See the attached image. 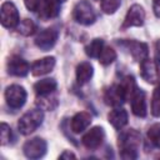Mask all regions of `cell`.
Instances as JSON below:
<instances>
[{"label": "cell", "mask_w": 160, "mask_h": 160, "mask_svg": "<svg viewBox=\"0 0 160 160\" xmlns=\"http://www.w3.org/2000/svg\"><path fill=\"white\" fill-rule=\"evenodd\" d=\"M5 100L8 102V105L11 109H20L24 106L25 101H26V90L21 86V85H9L5 89Z\"/></svg>", "instance_id": "cell-4"}, {"label": "cell", "mask_w": 160, "mask_h": 160, "mask_svg": "<svg viewBox=\"0 0 160 160\" xmlns=\"http://www.w3.org/2000/svg\"><path fill=\"white\" fill-rule=\"evenodd\" d=\"M39 15L42 19H51L59 15L60 6L58 0H41V4L39 6Z\"/></svg>", "instance_id": "cell-17"}, {"label": "cell", "mask_w": 160, "mask_h": 160, "mask_svg": "<svg viewBox=\"0 0 160 160\" xmlns=\"http://www.w3.org/2000/svg\"><path fill=\"white\" fill-rule=\"evenodd\" d=\"M104 138H105V131L101 126H94L91 128L81 139L82 144L88 148V149H98L102 141H104Z\"/></svg>", "instance_id": "cell-9"}, {"label": "cell", "mask_w": 160, "mask_h": 160, "mask_svg": "<svg viewBox=\"0 0 160 160\" xmlns=\"http://www.w3.org/2000/svg\"><path fill=\"white\" fill-rule=\"evenodd\" d=\"M104 100L109 106L112 108H119L125 100V92L121 88V85H111L104 95Z\"/></svg>", "instance_id": "cell-13"}, {"label": "cell", "mask_w": 160, "mask_h": 160, "mask_svg": "<svg viewBox=\"0 0 160 160\" xmlns=\"http://www.w3.org/2000/svg\"><path fill=\"white\" fill-rule=\"evenodd\" d=\"M145 21V11L144 8L139 4H134L129 8L121 29H129L132 26H142Z\"/></svg>", "instance_id": "cell-7"}, {"label": "cell", "mask_w": 160, "mask_h": 160, "mask_svg": "<svg viewBox=\"0 0 160 160\" xmlns=\"http://www.w3.org/2000/svg\"><path fill=\"white\" fill-rule=\"evenodd\" d=\"M151 114L156 118H160V86L154 90L151 99Z\"/></svg>", "instance_id": "cell-27"}, {"label": "cell", "mask_w": 160, "mask_h": 160, "mask_svg": "<svg viewBox=\"0 0 160 160\" xmlns=\"http://www.w3.org/2000/svg\"><path fill=\"white\" fill-rule=\"evenodd\" d=\"M16 30L19 31V34H21L22 36H30L36 31V25L32 20L30 19H24L19 22V25L16 26Z\"/></svg>", "instance_id": "cell-23"}, {"label": "cell", "mask_w": 160, "mask_h": 160, "mask_svg": "<svg viewBox=\"0 0 160 160\" xmlns=\"http://www.w3.org/2000/svg\"><path fill=\"white\" fill-rule=\"evenodd\" d=\"M58 1H59V2H65L66 0H58Z\"/></svg>", "instance_id": "cell-33"}, {"label": "cell", "mask_w": 160, "mask_h": 160, "mask_svg": "<svg viewBox=\"0 0 160 160\" xmlns=\"http://www.w3.org/2000/svg\"><path fill=\"white\" fill-rule=\"evenodd\" d=\"M58 35H59V32L55 28L45 29V30L40 31V34L35 38V45L40 50L48 51L55 45V42L58 40Z\"/></svg>", "instance_id": "cell-8"}, {"label": "cell", "mask_w": 160, "mask_h": 160, "mask_svg": "<svg viewBox=\"0 0 160 160\" xmlns=\"http://www.w3.org/2000/svg\"><path fill=\"white\" fill-rule=\"evenodd\" d=\"M36 104L39 105V108H40V109L51 111V110H54V109H56V108H58V105H59V100H58V98H56V96H52L51 94H49V95L39 96V99H38Z\"/></svg>", "instance_id": "cell-21"}, {"label": "cell", "mask_w": 160, "mask_h": 160, "mask_svg": "<svg viewBox=\"0 0 160 160\" xmlns=\"http://www.w3.org/2000/svg\"><path fill=\"white\" fill-rule=\"evenodd\" d=\"M152 10L156 18H160V0H152Z\"/></svg>", "instance_id": "cell-30"}, {"label": "cell", "mask_w": 160, "mask_h": 160, "mask_svg": "<svg viewBox=\"0 0 160 160\" xmlns=\"http://www.w3.org/2000/svg\"><path fill=\"white\" fill-rule=\"evenodd\" d=\"M44 120V112L42 109H32L25 112L19 122H18V129L22 135H29L34 132L42 122Z\"/></svg>", "instance_id": "cell-2"}, {"label": "cell", "mask_w": 160, "mask_h": 160, "mask_svg": "<svg viewBox=\"0 0 160 160\" xmlns=\"http://www.w3.org/2000/svg\"><path fill=\"white\" fill-rule=\"evenodd\" d=\"M140 74L141 78L150 84H155L159 80V71L158 66L154 60L146 58L140 62Z\"/></svg>", "instance_id": "cell-12"}, {"label": "cell", "mask_w": 160, "mask_h": 160, "mask_svg": "<svg viewBox=\"0 0 160 160\" xmlns=\"http://www.w3.org/2000/svg\"><path fill=\"white\" fill-rule=\"evenodd\" d=\"M108 120L116 130H120L128 124V112L121 108H115L109 112Z\"/></svg>", "instance_id": "cell-18"}, {"label": "cell", "mask_w": 160, "mask_h": 160, "mask_svg": "<svg viewBox=\"0 0 160 160\" xmlns=\"http://www.w3.org/2000/svg\"><path fill=\"white\" fill-rule=\"evenodd\" d=\"M128 50L129 52L131 54L132 59L141 62L144 59L148 58L149 55V49H148V45L142 41H136V40H126L124 42H121Z\"/></svg>", "instance_id": "cell-11"}, {"label": "cell", "mask_w": 160, "mask_h": 160, "mask_svg": "<svg viewBox=\"0 0 160 160\" xmlns=\"http://www.w3.org/2000/svg\"><path fill=\"white\" fill-rule=\"evenodd\" d=\"M74 20L81 25H91L96 20V14L94 11V8L88 0H80L72 11Z\"/></svg>", "instance_id": "cell-3"}, {"label": "cell", "mask_w": 160, "mask_h": 160, "mask_svg": "<svg viewBox=\"0 0 160 160\" xmlns=\"http://www.w3.org/2000/svg\"><path fill=\"white\" fill-rule=\"evenodd\" d=\"M130 104L134 115H136L138 118L146 116V99H145V92L141 89L138 88L135 90V92L130 98Z\"/></svg>", "instance_id": "cell-14"}, {"label": "cell", "mask_w": 160, "mask_h": 160, "mask_svg": "<svg viewBox=\"0 0 160 160\" xmlns=\"http://www.w3.org/2000/svg\"><path fill=\"white\" fill-rule=\"evenodd\" d=\"M56 86H58V82L55 79L46 78V79H41V80L36 81L34 84V90L38 94V96H42V95H49V94L54 92Z\"/></svg>", "instance_id": "cell-19"}, {"label": "cell", "mask_w": 160, "mask_h": 160, "mask_svg": "<svg viewBox=\"0 0 160 160\" xmlns=\"http://www.w3.org/2000/svg\"><path fill=\"white\" fill-rule=\"evenodd\" d=\"M156 51H158V56L160 58V40L156 42Z\"/></svg>", "instance_id": "cell-32"}, {"label": "cell", "mask_w": 160, "mask_h": 160, "mask_svg": "<svg viewBox=\"0 0 160 160\" xmlns=\"http://www.w3.org/2000/svg\"><path fill=\"white\" fill-rule=\"evenodd\" d=\"M55 62H56V60L54 56H46V58L39 59L31 64L30 71L34 76H41V75L49 74L54 69Z\"/></svg>", "instance_id": "cell-15"}, {"label": "cell", "mask_w": 160, "mask_h": 160, "mask_svg": "<svg viewBox=\"0 0 160 160\" xmlns=\"http://www.w3.org/2000/svg\"><path fill=\"white\" fill-rule=\"evenodd\" d=\"M102 48H104V41L101 39H94L86 45L85 52L90 58H99V55L101 54Z\"/></svg>", "instance_id": "cell-22"}, {"label": "cell", "mask_w": 160, "mask_h": 160, "mask_svg": "<svg viewBox=\"0 0 160 160\" xmlns=\"http://www.w3.org/2000/svg\"><path fill=\"white\" fill-rule=\"evenodd\" d=\"M141 144V135L135 129L124 131L119 138V146L122 159H135L138 156V149Z\"/></svg>", "instance_id": "cell-1"}, {"label": "cell", "mask_w": 160, "mask_h": 160, "mask_svg": "<svg viewBox=\"0 0 160 160\" xmlns=\"http://www.w3.org/2000/svg\"><path fill=\"white\" fill-rule=\"evenodd\" d=\"M24 4H25V6H26L29 10L36 11V10L39 9L40 4H41V0H24Z\"/></svg>", "instance_id": "cell-29"}, {"label": "cell", "mask_w": 160, "mask_h": 160, "mask_svg": "<svg viewBox=\"0 0 160 160\" xmlns=\"http://www.w3.org/2000/svg\"><path fill=\"white\" fill-rule=\"evenodd\" d=\"M0 14H1V25L6 29H16L19 25V11L14 2L11 1H5L1 4L0 8Z\"/></svg>", "instance_id": "cell-5"}, {"label": "cell", "mask_w": 160, "mask_h": 160, "mask_svg": "<svg viewBox=\"0 0 160 160\" xmlns=\"http://www.w3.org/2000/svg\"><path fill=\"white\" fill-rule=\"evenodd\" d=\"M121 4V0H101V10L105 14H114Z\"/></svg>", "instance_id": "cell-26"}, {"label": "cell", "mask_w": 160, "mask_h": 160, "mask_svg": "<svg viewBox=\"0 0 160 160\" xmlns=\"http://www.w3.org/2000/svg\"><path fill=\"white\" fill-rule=\"evenodd\" d=\"M11 138V129L6 122H1V145H6Z\"/></svg>", "instance_id": "cell-28"}, {"label": "cell", "mask_w": 160, "mask_h": 160, "mask_svg": "<svg viewBox=\"0 0 160 160\" xmlns=\"http://www.w3.org/2000/svg\"><path fill=\"white\" fill-rule=\"evenodd\" d=\"M29 71H30V66L22 58L18 56V55H12L11 58H9V60H8V72L10 75L24 78V76L28 75Z\"/></svg>", "instance_id": "cell-10"}, {"label": "cell", "mask_w": 160, "mask_h": 160, "mask_svg": "<svg viewBox=\"0 0 160 160\" xmlns=\"http://www.w3.org/2000/svg\"><path fill=\"white\" fill-rule=\"evenodd\" d=\"M48 149L46 141L41 138H32L22 145V151L29 159H40L45 155Z\"/></svg>", "instance_id": "cell-6"}, {"label": "cell", "mask_w": 160, "mask_h": 160, "mask_svg": "<svg viewBox=\"0 0 160 160\" xmlns=\"http://www.w3.org/2000/svg\"><path fill=\"white\" fill-rule=\"evenodd\" d=\"M59 158H60V159H75L76 156H75V154H72L71 151H64Z\"/></svg>", "instance_id": "cell-31"}, {"label": "cell", "mask_w": 160, "mask_h": 160, "mask_svg": "<svg viewBox=\"0 0 160 160\" xmlns=\"http://www.w3.org/2000/svg\"><path fill=\"white\" fill-rule=\"evenodd\" d=\"M92 74H94V68L88 61L80 62L76 68V80L80 85L86 84L92 78Z\"/></svg>", "instance_id": "cell-20"}, {"label": "cell", "mask_w": 160, "mask_h": 160, "mask_svg": "<svg viewBox=\"0 0 160 160\" xmlns=\"http://www.w3.org/2000/svg\"><path fill=\"white\" fill-rule=\"evenodd\" d=\"M98 59L102 65H110L116 59V51L110 46H104Z\"/></svg>", "instance_id": "cell-24"}, {"label": "cell", "mask_w": 160, "mask_h": 160, "mask_svg": "<svg viewBox=\"0 0 160 160\" xmlns=\"http://www.w3.org/2000/svg\"><path fill=\"white\" fill-rule=\"evenodd\" d=\"M91 115L86 111H80V112H76L72 119H71V122H70V126H71V130L72 132L75 134H79L81 131H84L85 129H88V126L91 124Z\"/></svg>", "instance_id": "cell-16"}, {"label": "cell", "mask_w": 160, "mask_h": 160, "mask_svg": "<svg viewBox=\"0 0 160 160\" xmlns=\"http://www.w3.org/2000/svg\"><path fill=\"white\" fill-rule=\"evenodd\" d=\"M148 139L155 145L160 146V124H154L148 130Z\"/></svg>", "instance_id": "cell-25"}]
</instances>
